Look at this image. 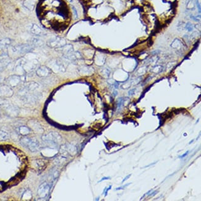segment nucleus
I'll return each mask as SVG.
<instances>
[{"label": "nucleus", "mask_w": 201, "mask_h": 201, "mask_svg": "<svg viewBox=\"0 0 201 201\" xmlns=\"http://www.w3.org/2000/svg\"><path fill=\"white\" fill-rule=\"evenodd\" d=\"M43 141L47 143L51 147H55L61 142V137L56 132H50L42 137Z\"/></svg>", "instance_id": "nucleus-1"}, {"label": "nucleus", "mask_w": 201, "mask_h": 201, "mask_svg": "<svg viewBox=\"0 0 201 201\" xmlns=\"http://www.w3.org/2000/svg\"><path fill=\"white\" fill-rule=\"evenodd\" d=\"M20 142L24 147L28 149L32 152H37L40 149V143L38 140L34 138H30L25 136L21 139Z\"/></svg>", "instance_id": "nucleus-2"}, {"label": "nucleus", "mask_w": 201, "mask_h": 201, "mask_svg": "<svg viewBox=\"0 0 201 201\" xmlns=\"http://www.w3.org/2000/svg\"><path fill=\"white\" fill-rule=\"evenodd\" d=\"M33 48V45L30 43L16 45L12 47V52L17 55H24L30 52Z\"/></svg>", "instance_id": "nucleus-3"}, {"label": "nucleus", "mask_w": 201, "mask_h": 201, "mask_svg": "<svg viewBox=\"0 0 201 201\" xmlns=\"http://www.w3.org/2000/svg\"><path fill=\"white\" fill-rule=\"evenodd\" d=\"M66 45V40L61 37H56L49 40L47 45L52 48H59Z\"/></svg>", "instance_id": "nucleus-4"}, {"label": "nucleus", "mask_w": 201, "mask_h": 201, "mask_svg": "<svg viewBox=\"0 0 201 201\" xmlns=\"http://www.w3.org/2000/svg\"><path fill=\"white\" fill-rule=\"evenodd\" d=\"M50 186L47 182L42 183L38 187L37 191L38 195L40 198H45L48 195L50 191Z\"/></svg>", "instance_id": "nucleus-5"}, {"label": "nucleus", "mask_w": 201, "mask_h": 201, "mask_svg": "<svg viewBox=\"0 0 201 201\" xmlns=\"http://www.w3.org/2000/svg\"><path fill=\"white\" fill-rule=\"evenodd\" d=\"M51 73V69L46 66H40L37 70V74L40 77H46Z\"/></svg>", "instance_id": "nucleus-6"}, {"label": "nucleus", "mask_w": 201, "mask_h": 201, "mask_svg": "<svg viewBox=\"0 0 201 201\" xmlns=\"http://www.w3.org/2000/svg\"><path fill=\"white\" fill-rule=\"evenodd\" d=\"M21 77H20V76L16 75L11 76L7 79L8 85H9L10 87H14L18 85L19 83L21 82Z\"/></svg>", "instance_id": "nucleus-7"}, {"label": "nucleus", "mask_w": 201, "mask_h": 201, "mask_svg": "<svg viewBox=\"0 0 201 201\" xmlns=\"http://www.w3.org/2000/svg\"><path fill=\"white\" fill-rule=\"evenodd\" d=\"M30 32L33 35L37 37H41L45 35V32L43 29L35 24H32L30 29Z\"/></svg>", "instance_id": "nucleus-8"}, {"label": "nucleus", "mask_w": 201, "mask_h": 201, "mask_svg": "<svg viewBox=\"0 0 201 201\" xmlns=\"http://www.w3.org/2000/svg\"><path fill=\"white\" fill-rule=\"evenodd\" d=\"M12 43V40L9 38L0 39V50H4L8 48Z\"/></svg>", "instance_id": "nucleus-9"}, {"label": "nucleus", "mask_w": 201, "mask_h": 201, "mask_svg": "<svg viewBox=\"0 0 201 201\" xmlns=\"http://www.w3.org/2000/svg\"><path fill=\"white\" fill-rule=\"evenodd\" d=\"M47 161L46 160H37L36 165L38 171H41L45 169V167L47 165Z\"/></svg>", "instance_id": "nucleus-10"}, {"label": "nucleus", "mask_w": 201, "mask_h": 201, "mask_svg": "<svg viewBox=\"0 0 201 201\" xmlns=\"http://www.w3.org/2000/svg\"><path fill=\"white\" fill-rule=\"evenodd\" d=\"M23 5L24 7L27 9L32 11L33 9V8H34L35 1L34 0H24Z\"/></svg>", "instance_id": "nucleus-11"}, {"label": "nucleus", "mask_w": 201, "mask_h": 201, "mask_svg": "<svg viewBox=\"0 0 201 201\" xmlns=\"http://www.w3.org/2000/svg\"><path fill=\"white\" fill-rule=\"evenodd\" d=\"M59 48L62 50V52H64L66 55L73 52V47L71 45H65Z\"/></svg>", "instance_id": "nucleus-12"}, {"label": "nucleus", "mask_w": 201, "mask_h": 201, "mask_svg": "<svg viewBox=\"0 0 201 201\" xmlns=\"http://www.w3.org/2000/svg\"><path fill=\"white\" fill-rule=\"evenodd\" d=\"M32 45L36 46H42L44 45V42L40 38H33L32 40Z\"/></svg>", "instance_id": "nucleus-13"}, {"label": "nucleus", "mask_w": 201, "mask_h": 201, "mask_svg": "<svg viewBox=\"0 0 201 201\" xmlns=\"http://www.w3.org/2000/svg\"><path fill=\"white\" fill-rule=\"evenodd\" d=\"M176 40L177 42H176L175 40H174V41L172 43V44H171V46L173 48H175V49H178V50L181 49L182 47H183V44H182L180 40H178V39H176Z\"/></svg>", "instance_id": "nucleus-14"}, {"label": "nucleus", "mask_w": 201, "mask_h": 201, "mask_svg": "<svg viewBox=\"0 0 201 201\" xmlns=\"http://www.w3.org/2000/svg\"><path fill=\"white\" fill-rule=\"evenodd\" d=\"M9 63V61L7 59H3L0 60V72L2 71Z\"/></svg>", "instance_id": "nucleus-15"}, {"label": "nucleus", "mask_w": 201, "mask_h": 201, "mask_svg": "<svg viewBox=\"0 0 201 201\" xmlns=\"http://www.w3.org/2000/svg\"><path fill=\"white\" fill-rule=\"evenodd\" d=\"M30 130L29 128H28L27 127H25V126H21L19 128V132L21 134L23 135V136H26L27 134H28L30 132Z\"/></svg>", "instance_id": "nucleus-16"}, {"label": "nucleus", "mask_w": 201, "mask_h": 201, "mask_svg": "<svg viewBox=\"0 0 201 201\" xmlns=\"http://www.w3.org/2000/svg\"><path fill=\"white\" fill-rule=\"evenodd\" d=\"M9 138V134L5 131H0V141L6 140Z\"/></svg>", "instance_id": "nucleus-17"}, {"label": "nucleus", "mask_w": 201, "mask_h": 201, "mask_svg": "<svg viewBox=\"0 0 201 201\" xmlns=\"http://www.w3.org/2000/svg\"><path fill=\"white\" fill-rule=\"evenodd\" d=\"M163 70V67L162 66H155V67H153L152 69V72H154V73H159L160 72H162Z\"/></svg>", "instance_id": "nucleus-18"}, {"label": "nucleus", "mask_w": 201, "mask_h": 201, "mask_svg": "<svg viewBox=\"0 0 201 201\" xmlns=\"http://www.w3.org/2000/svg\"><path fill=\"white\" fill-rule=\"evenodd\" d=\"M59 171L57 170H53L51 173V174H50V176H51V179L53 180L56 179L58 177V176H59Z\"/></svg>", "instance_id": "nucleus-19"}, {"label": "nucleus", "mask_w": 201, "mask_h": 201, "mask_svg": "<svg viewBox=\"0 0 201 201\" xmlns=\"http://www.w3.org/2000/svg\"><path fill=\"white\" fill-rule=\"evenodd\" d=\"M124 102V99L122 97H121L118 99V103H117V108L118 110H121V108H122V106H123Z\"/></svg>", "instance_id": "nucleus-20"}, {"label": "nucleus", "mask_w": 201, "mask_h": 201, "mask_svg": "<svg viewBox=\"0 0 201 201\" xmlns=\"http://www.w3.org/2000/svg\"><path fill=\"white\" fill-rule=\"evenodd\" d=\"M184 29L188 32H192L194 30V25L191 22H187L184 25Z\"/></svg>", "instance_id": "nucleus-21"}, {"label": "nucleus", "mask_w": 201, "mask_h": 201, "mask_svg": "<svg viewBox=\"0 0 201 201\" xmlns=\"http://www.w3.org/2000/svg\"><path fill=\"white\" fill-rule=\"evenodd\" d=\"M190 17H191V19L194 20V21H196V22L200 21V18H198V16H192V14H190Z\"/></svg>", "instance_id": "nucleus-22"}, {"label": "nucleus", "mask_w": 201, "mask_h": 201, "mask_svg": "<svg viewBox=\"0 0 201 201\" xmlns=\"http://www.w3.org/2000/svg\"><path fill=\"white\" fill-rule=\"evenodd\" d=\"M72 9L73 10V12H74V16L76 17V19H77L78 17V14H77V11L76 9V8L74 7V6H72Z\"/></svg>", "instance_id": "nucleus-23"}, {"label": "nucleus", "mask_w": 201, "mask_h": 201, "mask_svg": "<svg viewBox=\"0 0 201 201\" xmlns=\"http://www.w3.org/2000/svg\"><path fill=\"white\" fill-rule=\"evenodd\" d=\"M196 4L197 8L198 9L199 14H200V3L199 2V0H196Z\"/></svg>", "instance_id": "nucleus-24"}, {"label": "nucleus", "mask_w": 201, "mask_h": 201, "mask_svg": "<svg viewBox=\"0 0 201 201\" xmlns=\"http://www.w3.org/2000/svg\"><path fill=\"white\" fill-rule=\"evenodd\" d=\"M131 183H128V184H125L124 186H121V187H117V188L115 189L116 191H118V190H120V189H124L126 187H127L128 186L130 185Z\"/></svg>", "instance_id": "nucleus-25"}, {"label": "nucleus", "mask_w": 201, "mask_h": 201, "mask_svg": "<svg viewBox=\"0 0 201 201\" xmlns=\"http://www.w3.org/2000/svg\"><path fill=\"white\" fill-rule=\"evenodd\" d=\"M136 90V89H133L130 90L128 92V95H129V96H132V95H133L134 94H135Z\"/></svg>", "instance_id": "nucleus-26"}, {"label": "nucleus", "mask_w": 201, "mask_h": 201, "mask_svg": "<svg viewBox=\"0 0 201 201\" xmlns=\"http://www.w3.org/2000/svg\"><path fill=\"white\" fill-rule=\"evenodd\" d=\"M152 189H150V191H149L148 192H146V193L144 194V196H143L141 197V199H140V200H142V199L144 197H145L146 196H148L149 194H150V193L152 192Z\"/></svg>", "instance_id": "nucleus-27"}, {"label": "nucleus", "mask_w": 201, "mask_h": 201, "mask_svg": "<svg viewBox=\"0 0 201 201\" xmlns=\"http://www.w3.org/2000/svg\"><path fill=\"white\" fill-rule=\"evenodd\" d=\"M189 153V151H187L185 153H184L183 154V155H182L181 156H180L179 157V158H183V157H185L186 156H187V155H188V153Z\"/></svg>", "instance_id": "nucleus-28"}, {"label": "nucleus", "mask_w": 201, "mask_h": 201, "mask_svg": "<svg viewBox=\"0 0 201 201\" xmlns=\"http://www.w3.org/2000/svg\"><path fill=\"white\" fill-rule=\"evenodd\" d=\"M157 190L155 191H153V192H152V194H149V196H155V194H157Z\"/></svg>", "instance_id": "nucleus-29"}, {"label": "nucleus", "mask_w": 201, "mask_h": 201, "mask_svg": "<svg viewBox=\"0 0 201 201\" xmlns=\"http://www.w3.org/2000/svg\"><path fill=\"white\" fill-rule=\"evenodd\" d=\"M131 176V175H128V176H127L123 181H122V183H123L124 181H126L127 180V179H128L129 178H130V176Z\"/></svg>", "instance_id": "nucleus-30"}, {"label": "nucleus", "mask_w": 201, "mask_h": 201, "mask_svg": "<svg viewBox=\"0 0 201 201\" xmlns=\"http://www.w3.org/2000/svg\"><path fill=\"white\" fill-rule=\"evenodd\" d=\"M111 186H110V187H108V189H107L106 190V189H105V190H106V191H105V192H104L105 191H104L103 192H104V193H105V196H106V195H107V193H108V191H109V190H110V189H111Z\"/></svg>", "instance_id": "nucleus-31"}, {"label": "nucleus", "mask_w": 201, "mask_h": 201, "mask_svg": "<svg viewBox=\"0 0 201 201\" xmlns=\"http://www.w3.org/2000/svg\"><path fill=\"white\" fill-rule=\"evenodd\" d=\"M157 163V162H154V163H151V164H150V165H146V166H144V168H147V167H149V166H151L152 165H155V163Z\"/></svg>", "instance_id": "nucleus-32"}, {"label": "nucleus", "mask_w": 201, "mask_h": 201, "mask_svg": "<svg viewBox=\"0 0 201 201\" xmlns=\"http://www.w3.org/2000/svg\"><path fill=\"white\" fill-rule=\"evenodd\" d=\"M110 179V177H105V178H103L101 180H100L99 182H101V181H103V180H105V179Z\"/></svg>", "instance_id": "nucleus-33"}, {"label": "nucleus", "mask_w": 201, "mask_h": 201, "mask_svg": "<svg viewBox=\"0 0 201 201\" xmlns=\"http://www.w3.org/2000/svg\"><path fill=\"white\" fill-rule=\"evenodd\" d=\"M117 93H118V92H117V91H114V92H113V95L114 96H116V95H117Z\"/></svg>", "instance_id": "nucleus-34"}, {"label": "nucleus", "mask_w": 201, "mask_h": 201, "mask_svg": "<svg viewBox=\"0 0 201 201\" xmlns=\"http://www.w3.org/2000/svg\"><path fill=\"white\" fill-rule=\"evenodd\" d=\"M1 81H2V77H1V76H0V84H1Z\"/></svg>", "instance_id": "nucleus-35"}, {"label": "nucleus", "mask_w": 201, "mask_h": 201, "mask_svg": "<svg viewBox=\"0 0 201 201\" xmlns=\"http://www.w3.org/2000/svg\"><path fill=\"white\" fill-rule=\"evenodd\" d=\"M194 142V140H191V142H189V144H191L192 142Z\"/></svg>", "instance_id": "nucleus-36"}, {"label": "nucleus", "mask_w": 201, "mask_h": 201, "mask_svg": "<svg viewBox=\"0 0 201 201\" xmlns=\"http://www.w3.org/2000/svg\"><path fill=\"white\" fill-rule=\"evenodd\" d=\"M69 2H72V0H68Z\"/></svg>", "instance_id": "nucleus-37"}]
</instances>
